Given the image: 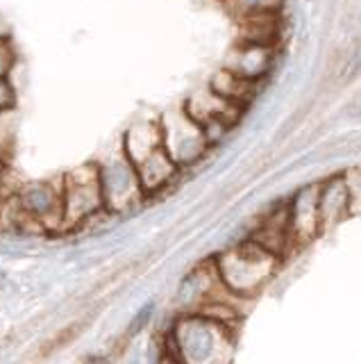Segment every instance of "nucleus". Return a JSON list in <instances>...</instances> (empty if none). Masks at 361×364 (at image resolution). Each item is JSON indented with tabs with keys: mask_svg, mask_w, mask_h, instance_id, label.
<instances>
[{
	"mask_svg": "<svg viewBox=\"0 0 361 364\" xmlns=\"http://www.w3.org/2000/svg\"><path fill=\"white\" fill-rule=\"evenodd\" d=\"M164 353L175 364H230L234 355L232 326L200 312H177Z\"/></svg>",
	"mask_w": 361,
	"mask_h": 364,
	"instance_id": "obj_1",
	"label": "nucleus"
},
{
	"mask_svg": "<svg viewBox=\"0 0 361 364\" xmlns=\"http://www.w3.org/2000/svg\"><path fill=\"white\" fill-rule=\"evenodd\" d=\"M213 264H216L223 287L239 299H248V296H255L273 276L277 257L245 239L213 257Z\"/></svg>",
	"mask_w": 361,
	"mask_h": 364,
	"instance_id": "obj_2",
	"label": "nucleus"
},
{
	"mask_svg": "<svg viewBox=\"0 0 361 364\" xmlns=\"http://www.w3.org/2000/svg\"><path fill=\"white\" fill-rule=\"evenodd\" d=\"M98 166V182L100 193H103V208L111 216H128L137 212L145 203V196L139 185L137 168L123 153L118 144L116 151L107 153L103 159H96Z\"/></svg>",
	"mask_w": 361,
	"mask_h": 364,
	"instance_id": "obj_3",
	"label": "nucleus"
},
{
	"mask_svg": "<svg viewBox=\"0 0 361 364\" xmlns=\"http://www.w3.org/2000/svg\"><path fill=\"white\" fill-rule=\"evenodd\" d=\"M60 180H62V208H64L62 232L82 230L96 216L105 212L96 162H87L66 171Z\"/></svg>",
	"mask_w": 361,
	"mask_h": 364,
	"instance_id": "obj_4",
	"label": "nucleus"
},
{
	"mask_svg": "<svg viewBox=\"0 0 361 364\" xmlns=\"http://www.w3.org/2000/svg\"><path fill=\"white\" fill-rule=\"evenodd\" d=\"M160 125H162L164 151L168 153V157L173 159L182 173L187 168L202 162V159L207 157V153L211 151L200 123L191 119L184 112V107L166 109L160 117Z\"/></svg>",
	"mask_w": 361,
	"mask_h": 364,
	"instance_id": "obj_5",
	"label": "nucleus"
},
{
	"mask_svg": "<svg viewBox=\"0 0 361 364\" xmlns=\"http://www.w3.org/2000/svg\"><path fill=\"white\" fill-rule=\"evenodd\" d=\"M16 200L39 235H60L64 223L62 180H30L16 187Z\"/></svg>",
	"mask_w": 361,
	"mask_h": 364,
	"instance_id": "obj_6",
	"label": "nucleus"
},
{
	"mask_svg": "<svg viewBox=\"0 0 361 364\" xmlns=\"http://www.w3.org/2000/svg\"><path fill=\"white\" fill-rule=\"evenodd\" d=\"M134 168H137L139 185H141V191L145 196V203L164 196V193L179 180V176H182V171H179L177 164L168 157L164 146L157 148L155 153H150Z\"/></svg>",
	"mask_w": 361,
	"mask_h": 364,
	"instance_id": "obj_7",
	"label": "nucleus"
},
{
	"mask_svg": "<svg viewBox=\"0 0 361 364\" xmlns=\"http://www.w3.org/2000/svg\"><path fill=\"white\" fill-rule=\"evenodd\" d=\"M273 57H275V48H270V46L241 41L228 55L225 68H230L232 73H236L243 80L259 82V80H262L270 71V68H273Z\"/></svg>",
	"mask_w": 361,
	"mask_h": 364,
	"instance_id": "obj_8",
	"label": "nucleus"
},
{
	"mask_svg": "<svg viewBox=\"0 0 361 364\" xmlns=\"http://www.w3.org/2000/svg\"><path fill=\"white\" fill-rule=\"evenodd\" d=\"M162 125L160 119H141L132 123L121 136V148L130 162L137 166L157 148H162Z\"/></svg>",
	"mask_w": 361,
	"mask_h": 364,
	"instance_id": "obj_9",
	"label": "nucleus"
},
{
	"mask_svg": "<svg viewBox=\"0 0 361 364\" xmlns=\"http://www.w3.org/2000/svg\"><path fill=\"white\" fill-rule=\"evenodd\" d=\"M209 89L216 96L225 98L228 102H234V105L245 107L248 102L252 100L255 91H257V82H250V80H243L236 73H232L230 68H218L216 73L209 80Z\"/></svg>",
	"mask_w": 361,
	"mask_h": 364,
	"instance_id": "obj_10",
	"label": "nucleus"
},
{
	"mask_svg": "<svg viewBox=\"0 0 361 364\" xmlns=\"http://www.w3.org/2000/svg\"><path fill=\"white\" fill-rule=\"evenodd\" d=\"M350 191L343 180H330L323 189H318V221L336 223L345 214Z\"/></svg>",
	"mask_w": 361,
	"mask_h": 364,
	"instance_id": "obj_11",
	"label": "nucleus"
},
{
	"mask_svg": "<svg viewBox=\"0 0 361 364\" xmlns=\"http://www.w3.org/2000/svg\"><path fill=\"white\" fill-rule=\"evenodd\" d=\"M89 323H91V318H75V321H71V323H66L64 328H60L57 333H55L46 344L41 346V350H39V355L41 358H52V355H57L60 350H64V348H69L73 341L80 337L84 330L89 328Z\"/></svg>",
	"mask_w": 361,
	"mask_h": 364,
	"instance_id": "obj_12",
	"label": "nucleus"
},
{
	"mask_svg": "<svg viewBox=\"0 0 361 364\" xmlns=\"http://www.w3.org/2000/svg\"><path fill=\"white\" fill-rule=\"evenodd\" d=\"M18 139V119L16 109L0 114V164L7 166L12 162Z\"/></svg>",
	"mask_w": 361,
	"mask_h": 364,
	"instance_id": "obj_13",
	"label": "nucleus"
},
{
	"mask_svg": "<svg viewBox=\"0 0 361 364\" xmlns=\"http://www.w3.org/2000/svg\"><path fill=\"white\" fill-rule=\"evenodd\" d=\"M230 14L236 21L250 18L257 14H268V11H279L282 0H225Z\"/></svg>",
	"mask_w": 361,
	"mask_h": 364,
	"instance_id": "obj_14",
	"label": "nucleus"
},
{
	"mask_svg": "<svg viewBox=\"0 0 361 364\" xmlns=\"http://www.w3.org/2000/svg\"><path fill=\"white\" fill-rule=\"evenodd\" d=\"M18 66V50L12 34H0V77H9Z\"/></svg>",
	"mask_w": 361,
	"mask_h": 364,
	"instance_id": "obj_15",
	"label": "nucleus"
},
{
	"mask_svg": "<svg viewBox=\"0 0 361 364\" xmlns=\"http://www.w3.org/2000/svg\"><path fill=\"white\" fill-rule=\"evenodd\" d=\"M152 314H155V301H148L145 305H141L137 312H134V316L130 318V323L126 326V330H123V335L134 339L137 335H141L145 328H148V323L152 321Z\"/></svg>",
	"mask_w": 361,
	"mask_h": 364,
	"instance_id": "obj_16",
	"label": "nucleus"
},
{
	"mask_svg": "<svg viewBox=\"0 0 361 364\" xmlns=\"http://www.w3.org/2000/svg\"><path fill=\"white\" fill-rule=\"evenodd\" d=\"M18 100V89L9 77H0V114L16 109Z\"/></svg>",
	"mask_w": 361,
	"mask_h": 364,
	"instance_id": "obj_17",
	"label": "nucleus"
},
{
	"mask_svg": "<svg viewBox=\"0 0 361 364\" xmlns=\"http://www.w3.org/2000/svg\"><path fill=\"white\" fill-rule=\"evenodd\" d=\"M157 364H175V362H173L171 358H168V355H164V358H162L160 362H157Z\"/></svg>",
	"mask_w": 361,
	"mask_h": 364,
	"instance_id": "obj_18",
	"label": "nucleus"
}]
</instances>
